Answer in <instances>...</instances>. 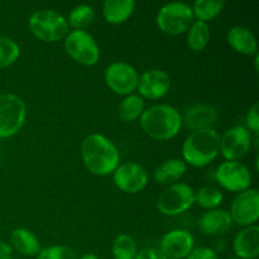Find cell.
<instances>
[{
	"mask_svg": "<svg viewBox=\"0 0 259 259\" xmlns=\"http://www.w3.org/2000/svg\"><path fill=\"white\" fill-rule=\"evenodd\" d=\"M65 50L71 58L83 66H94L100 57L98 43L83 29H75L66 35Z\"/></svg>",
	"mask_w": 259,
	"mask_h": 259,
	"instance_id": "7",
	"label": "cell"
},
{
	"mask_svg": "<svg viewBox=\"0 0 259 259\" xmlns=\"http://www.w3.org/2000/svg\"><path fill=\"white\" fill-rule=\"evenodd\" d=\"M210 39V28L206 22L196 20L192 23L187 34V43L194 51H202L207 46Z\"/></svg>",
	"mask_w": 259,
	"mask_h": 259,
	"instance_id": "23",
	"label": "cell"
},
{
	"mask_svg": "<svg viewBox=\"0 0 259 259\" xmlns=\"http://www.w3.org/2000/svg\"><path fill=\"white\" fill-rule=\"evenodd\" d=\"M229 259H238V258H229Z\"/></svg>",
	"mask_w": 259,
	"mask_h": 259,
	"instance_id": "37",
	"label": "cell"
},
{
	"mask_svg": "<svg viewBox=\"0 0 259 259\" xmlns=\"http://www.w3.org/2000/svg\"><path fill=\"white\" fill-rule=\"evenodd\" d=\"M222 191L214 186L201 187L197 192H195V202L204 209H212L219 206L223 202Z\"/></svg>",
	"mask_w": 259,
	"mask_h": 259,
	"instance_id": "27",
	"label": "cell"
},
{
	"mask_svg": "<svg viewBox=\"0 0 259 259\" xmlns=\"http://www.w3.org/2000/svg\"><path fill=\"white\" fill-rule=\"evenodd\" d=\"M138 78L136 68L125 62H114L105 70L106 85L119 95L133 93L138 85Z\"/></svg>",
	"mask_w": 259,
	"mask_h": 259,
	"instance_id": "11",
	"label": "cell"
},
{
	"mask_svg": "<svg viewBox=\"0 0 259 259\" xmlns=\"http://www.w3.org/2000/svg\"><path fill=\"white\" fill-rule=\"evenodd\" d=\"M230 217L233 223L240 227H250L259 218V192L247 189L237 195L232 204Z\"/></svg>",
	"mask_w": 259,
	"mask_h": 259,
	"instance_id": "9",
	"label": "cell"
},
{
	"mask_svg": "<svg viewBox=\"0 0 259 259\" xmlns=\"http://www.w3.org/2000/svg\"><path fill=\"white\" fill-rule=\"evenodd\" d=\"M195 202V191L186 184H174L158 197L157 207L163 215L174 217L189 210Z\"/></svg>",
	"mask_w": 259,
	"mask_h": 259,
	"instance_id": "8",
	"label": "cell"
},
{
	"mask_svg": "<svg viewBox=\"0 0 259 259\" xmlns=\"http://www.w3.org/2000/svg\"><path fill=\"white\" fill-rule=\"evenodd\" d=\"M134 259H167V258L164 257V254L159 249H156V248H147V249H143L139 253H137L136 258Z\"/></svg>",
	"mask_w": 259,
	"mask_h": 259,
	"instance_id": "33",
	"label": "cell"
},
{
	"mask_svg": "<svg viewBox=\"0 0 259 259\" xmlns=\"http://www.w3.org/2000/svg\"><path fill=\"white\" fill-rule=\"evenodd\" d=\"M194 249V237L187 230L176 229L161 240V252L167 259H185Z\"/></svg>",
	"mask_w": 259,
	"mask_h": 259,
	"instance_id": "14",
	"label": "cell"
},
{
	"mask_svg": "<svg viewBox=\"0 0 259 259\" xmlns=\"http://www.w3.org/2000/svg\"><path fill=\"white\" fill-rule=\"evenodd\" d=\"M78 259H100L98 257V255L95 254H91V253H88V254H83L82 257L78 258Z\"/></svg>",
	"mask_w": 259,
	"mask_h": 259,
	"instance_id": "35",
	"label": "cell"
},
{
	"mask_svg": "<svg viewBox=\"0 0 259 259\" xmlns=\"http://www.w3.org/2000/svg\"><path fill=\"white\" fill-rule=\"evenodd\" d=\"M0 259H13L12 248L4 243H0Z\"/></svg>",
	"mask_w": 259,
	"mask_h": 259,
	"instance_id": "34",
	"label": "cell"
},
{
	"mask_svg": "<svg viewBox=\"0 0 259 259\" xmlns=\"http://www.w3.org/2000/svg\"><path fill=\"white\" fill-rule=\"evenodd\" d=\"M252 146V136L247 128L237 125L220 137L219 151L228 161H235L244 157Z\"/></svg>",
	"mask_w": 259,
	"mask_h": 259,
	"instance_id": "10",
	"label": "cell"
},
{
	"mask_svg": "<svg viewBox=\"0 0 259 259\" xmlns=\"http://www.w3.org/2000/svg\"><path fill=\"white\" fill-rule=\"evenodd\" d=\"M217 180L222 187L233 192H242L249 189L252 175L243 163L235 161L224 162L217 171Z\"/></svg>",
	"mask_w": 259,
	"mask_h": 259,
	"instance_id": "12",
	"label": "cell"
},
{
	"mask_svg": "<svg viewBox=\"0 0 259 259\" xmlns=\"http://www.w3.org/2000/svg\"><path fill=\"white\" fill-rule=\"evenodd\" d=\"M29 29L40 40L52 43L63 39L68 34V23L63 15L51 9L33 13L29 18Z\"/></svg>",
	"mask_w": 259,
	"mask_h": 259,
	"instance_id": "4",
	"label": "cell"
},
{
	"mask_svg": "<svg viewBox=\"0 0 259 259\" xmlns=\"http://www.w3.org/2000/svg\"><path fill=\"white\" fill-rule=\"evenodd\" d=\"M81 154L86 168L98 176L114 172L120 161L119 152L113 142L101 134L86 137L81 147Z\"/></svg>",
	"mask_w": 259,
	"mask_h": 259,
	"instance_id": "1",
	"label": "cell"
},
{
	"mask_svg": "<svg viewBox=\"0 0 259 259\" xmlns=\"http://www.w3.org/2000/svg\"><path fill=\"white\" fill-rule=\"evenodd\" d=\"M219 119L217 109L207 104H195L186 110L182 123L192 132L209 129Z\"/></svg>",
	"mask_w": 259,
	"mask_h": 259,
	"instance_id": "16",
	"label": "cell"
},
{
	"mask_svg": "<svg viewBox=\"0 0 259 259\" xmlns=\"http://www.w3.org/2000/svg\"><path fill=\"white\" fill-rule=\"evenodd\" d=\"M134 8V0H106L103 5V14L110 24H120L131 17Z\"/></svg>",
	"mask_w": 259,
	"mask_h": 259,
	"instance_id": "20",
	"label": "cell"
},
{
	"mask_svg": "<svg viewBox=\"0 0 259 259\" xmlns=\"http://www.w3.org/2000/svg\"><path fill=\"white\" fill-rule=\"evenodd\" d=\"M114 184L126 194H137L148 184V174L141 164L128 162L120 164L114 171Z\"/></svg>",
	"mask_w": 259,
	"mask_h": 259,
	"instance_id": "13",
	"label": "cell"
},
{
	"mask_svg": "<svg viewBox=\"0 0 259 259\" xmlns=\"http://www.w3.org/2000/svg\"><path fill=\"white\" fill-rule=\"evenodd\" d=\"M233 224L232 217L225 210L214 209L205 212L199 220V228L204 234L218 235L227 232Z\"/></svg>",
	"mask_w": 259,
	"mask_h": 259,
	"instance_id": "18",
	"label": "cell"
},
{
	"mask_svg": "<svg viewBox=\"0 0 259 259\" xmlns=\"http://www.w3.org/2000/svg\"><path fill=\"white\" fill-rule=\"evenodd\" d=\"M186 172V163L182 159L169 158L162 162L154 171V180L162 185L179 181Z\"/></svg>",
	"mask_w": 259,
	"mask_h": 259,
	"instance_id": "21",
	"label": "cell"
},
{
	"mask_svg": "<svg viewBox=\"0 0 259 259\" xmlns=\"http://www.w3.org/2000/svg\"><path fill=\"white\" fill-rule=\"evenodd\" d=\"M144 111V101L139 95H128L119 105V118L124 121H134Z\"/></svg>",
	"mask_w": 259,
	"mask_h": 259,
	"instance_id": "24",
	"label": "cell"
},
{
	"mask_svg": "<svg viewBox=\"0 0 259 259\" xmlns=\"http://www.w3.org/2000/svg\"><path fill=\"white\" fill-rule=\"evenodd\" d=\"M138 88L141 95L146 98L159 99L168 93L171 88V78L164 71L159 68H152V70L146 71L142 73L141 77L138 78Z\"/></svg>",
	"mask_w": 259,
	"mask_h": 259,
	"instance_id": "15",
	"label": "cell"
},
{
	"mask_svg": "<svg viewBox=\"0 0 259 259\" xmlns=\"http://www.w3.org/2000/svg\"><path fill=\"white\" fill-rule=\"evenodd\" d=\"M258 111H259L258 103H254L252 106H250L249 110H248L247 119H245L248 128H249L252 132H254L255 134H258V132H259V114H258Z\"/></svg>",
	"mask_w": 259,
	"mask_h": 259,
	"instance_id": "31",
	"label": "cell"
},
{
	"mask_svg": "<svg viewBox=\"0 0 259 259\" xmlns=\"http://www.w3.org/2000/svg\"><path fill=\"white\" fill-rule=\"evenodd\" d=\"M27 108L19 96L0 94V138L14 136L23 126Z\"/></svg>",
	"mask_w": 259,
	"mask_h": 259,
	"instance_id": "6",
	"label": "cell"
},
{
	"mask_svg": "<svg viewBox=\"0 0 259 259\" xmlns=\"http://www.w3.org/2000/svg\"><path fill=\"white\" fill-rule=\"evenodd\" d=\"M20 48L12 38L0 35V68L9 67L19 58Z\"/></svg>",
	"mask_w": 259,
	"mask_h": 259,
	"instance_id": "29",
	"label": "cell"
},
{
	"mask_svg": "<svg viewBox=\"0 0 259 259\" xmlns=\"http://www.w3.org/2000/svg\"><path fill=\"white\" fill-rule=\"evenodd\" d=\"M37 259H77L75 250L66 245H53V247L40 249Z\"/></svg>",
	"mask_w": 259,
	"mask_h": 259,
	"instance_id": "30",
	"label": "cell"
},
{
	"mask_svg": "<svg viewBox=\"0 0 259 259\" xmlns=\"http://www.w3.org/2000/svg\"><path fill=\"white\" fill-rule=\"evenodd\" d=\"M220 137L215 129H202L192 132L182 146L185 162L195 167L209 164L219 153Z\"/></svg>",
	"mask_w": 259,
	"mask_h": 259,
	"instance_id": "3",
	"label": "cell"
},
{
	"mask_svg": "<svg viewBox=\"0 0 259 259\" xmlns=\"http://www.w3.org/2000/svg\"><path fill=\"white\" fill-rule=\"evenodd\" d=\"M192 22V8L186 3H168L163 5L157 14V25L167 34H181L191 27Z\"/></svg>",
	"mask_w": 259,
	"mask_h": 259,
	"instance_id": "5",
	"label": "cell"
},
{
	"mask_svg": "<svg viewBox=\"0 0 259 259\" xmlns=\"http://www.w3.org/2000/svg\"><path fill=\"white\" fill-rule=\"evenodd\" d=\"M137 243L131 235L120 234L113 242L114 259H134L137 255Z\"/></svg>",
	"mask_w": 259,
	"mask_h": 259,
	"instance_id": "26",
	"label": "cell"
},
{
	"mask_svg": "<svg viewBox=\"0 0 259 259\" xmlns=\"http://www.w3.org/2000/svg\"><path fill=\"white\" fill-rule=\"evenodd\" d=\"M10 240L15 250L23 255H37L40 252V244L35 235L27 229H15L12 232Z\"/></svg>",
	"mask_w": 259,
	"mask_h": 259,
	"instance_id": "22",
	"label": "cell"
},
{
	"mask_svg": "<svg viewBox=\"0 0 259 259\" xmlns=\"http://www.w3.org/2000/svg\"><path fill=\"white\" fill-rule=\"evenodd\" d=\"M141 125L152 138L167 141L179 134L182 126V116L174 106L154 105L143 111Z\"/></svg>",
	"mask_w": 259,
	"mask_h": 259,
	"instance_id": "2",
	"label": "cell"
},
{
	"mask_svg": "<svg viewBox=\"0 0 259 259\" xmlns=\"http://www.w3.org/2000/svg\"><path fill=\"white\" fill-rule=\"evenodd\" d=\"M258 61H259V56H258V53H255V58H254V63H255V70H258Z\"/></svg>",
	"mask_w": 259,
	"mask_h": 259,
	"instance_id": "36",
	"label": "cell"
},
{
	"mask_svg": "<svg viewBox=\"0 0 259 259\" xmlns=\"http://www.w3.org/2000/svg\"><path fill=\"white\" fill-rule=\"evenodd\" d=\"M228 42L237 52L255 55L258 50L255 35L245 27H233L228 33Z\"/></svg>",
	"mask_w": 259,
	"mask_h": 259,
	"instance_id": "19",
	"label": "cell"
},
{
	"mask_svg": "<svg viewBox=\"0 0 259 259\" xmlns=\"http://www.w3.org/2000/svg\"><path fill=\"white\" fill-rule=\"evenodd\" d=\"M233 247L235 254L239 258H257L259 254V228L257 225H250L238 233Z\"/></svg>",
	"mask_w": 259,
	"mask_h": 259,
	"instance_id": "17",
	"label": "cell"
},
{
	"mask_svg": "<svg viewBox=\"0 0 259 259\" xmlns=\"http://www.w3.org/2000/svg\"><path fill=\"white\" fill-rule=\"evenodd\" d=\"M95 19V12L90 5H77L71 10L68 15V25L73 27L75 29H82L93 23Z\"/></svg>",
	"mask_w": 259,
	"mask_h": 259,
	"instance_id": "28",
	"label": "cell"
},
{
	"mask_svg": "<svg viewBox=\"0 0 259 259\" xmlns=\"http://www.w3.org/2000/svg\"><path fill=\"white\" fill-rule=\"evenodd\" d=\"M224 7L225 2L223 0H197L192 8V13L199 20L206 22L217 17Z\"/></svg>",
	"mask_w": 259,
	"mask_h": 259,
	"instance_id": "25",
	"label": "cell"
},
{
	"mask_svg": "<svg viewBox=\"0 0 259 259\" xmlns=\"http://www.w3.org/2000/svg\"><path fill=\"white\" fill-rule=\"evenodd\" d=\"M186 259H218V255L215 250L210 249V248L200 247L192 249Z\"/></svg>",
	"mask_w": 259,
	"mask_h": 259,
	"instance_id": "32",
	"label": "cell"
}]
</instances>
